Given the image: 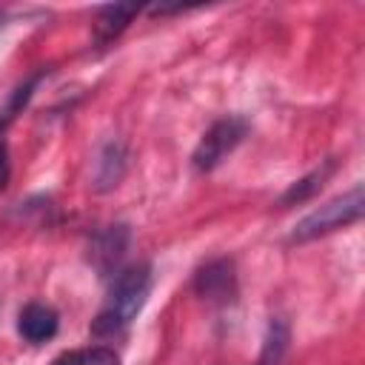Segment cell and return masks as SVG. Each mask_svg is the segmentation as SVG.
<instances>
[{"label": "cell", "mask_w": 365, "mask_h": 365, "mask_svg": "<svg viewBox=\"0 0 365 365\" xmlns=\"http://www.w3.org/2000/svg\"><path fill=\"white\" fill-rule=\"evenodd\" d=\"M334 168H336V163H334V160H325L319 168H314L311 174H305V177H299L297 182H291L288 191L279 197V205L288 208V205H299V202L311 200V197L325 185V180L334 174Z\"/></svg>", "instance_id": "9"}, {"label": "cell", "mask_w": 365, "mask_h": 365, "mask_svg": "<svg viewBox=\"0 0 365 365\" xmlns=\"http://www.w3.org/2000/svg\"><path fill=\"white\" fill-rule=\"evenodd\" d=\"M125 245H128V231L125 225H111L106 231H100L91 242V262L97 271L103 274H117V265L125 254Z\"/></svg>", "instance_id": "6"}, {"label": "cell", "mask_w": 365, "mask_h": 365, "mask_svg": "<svg viewBox=\"0 0 365 365\" xmlns=\"http://www.w3.org/2000/svg\"><path fill=\"white\" fill-rule=\"evenodd\" d=\"M125 163H128V154H125V145L123 143H108L100 157H97V165H94V188L97 191H111L120 185L123 174H125Z\"/></svg>", "instance_id": "8"}, {"label": "cell", "mask_w": 365, "mask_h": 365, "mask_svg": "<svg viewBox=\"0 0 365 365\" xmlns=\"http://www.w3.org/2000/svg\"><path fill=\"white\" fill-rule=\"evenodd\" d=\"M51 365H120V356L108 345H88V348H74L54 356Z\"/></svg>", "instance_id": "10"}, {"label": "cell", "mask_w": 365, "mask_h": 365, "mask_svg": "<svg viewBox=\"0 0 365 365\" xmlns=\"http://www.w3.org/2000/svg\"><path fill=\"white\" fill-rule=\"evenodd\" d=\"M11 165H9V145H6V120H0V191L9 185Z\"/></svg>", "instance_id": "12"}, {"label": "cell", "mask_w": 365, "mask_h": 365, "mask_svg": "<svg viewBox=\"0 0 365 365\" xmlns=\"http://www.w3.org/2000/svg\"><path fill=\"white\" fill-rule=\"evenodd\" d=\"M245 134H248V123H245L242 117H222V120H217V123L200 137V143H197V148H194V157H191L194 168H197V171H211V168H217V165L242 143Z\"/></svg>", "instance_id": "3"}, {"label": "cell", "mask_w": 365, "mask_h": 365, "mask_svg": "<svg viewBox=\"0 0 365 365\" xmlns=\"http://www.w3.org/2000/svg\"><path fill=\"white\" fill-rule=\"evenodd\" d=\"M0 23H3V14H0Z\"/></svg>", "instance_id": "13"}, {"label": "cell", "mask_w": 365, "mask_h": 365, "mask_svg": "<svg viewBox=\"0 0 365 365\" xmlns=\"http://www.w3.org/2000/svg\"><path fill=\"white\" fill-rule=\"evenodd\" d=\"M285 351H288V325L282 319H274L268 325V334H265V342H262L259 365H279Z\"/></svg>", "instance_id": "11"}, {"label": "cell", "mask_w": 365, "mask_h": 365, "mask_svg": "<svg viewBox=\"0 0 365 365\" xmlns=\"http://www.w3.org/2000/svg\"><path fill=\"white\" fill-rule=\"evenodd\" d=\"M140 14V6H131V3H114V6H103L94 17V43L97 46H108L114 43L125 29L128 23Z\"/></svg>", "instance_id": "7"}, {"label": "cell", "mask_w": 365, "mask_h": 365, "mask_svg": "<svg viewBox=\"0 0 365 365\" xmlns=\"http://www.w3.org/2000/svg\"><path fill=\"white\" fill-rule=\"evenodd\" d=\"M362 205H365V200H362V185L356 182V185L348 188L345 194H339V197L328 200L325 205L314 208L311 214H305V217L294 225L291 242H311V240L325 237V234H331V231H336V228H345V225L359 222Z\"/></svg>", "instance_id": "2"}, {"label": "cell", "mask_w": 365, "mask_h": 365, "mask_svg": "<svg viewBox=\"0 0 365 365\" xmlns=\"http://www.w3.org/2000/svg\"><path fill=\"white\" fill-rule=\"evenodd\" d=\"M148 294H151V265L140 262V265H128V268L111 274L108 297L91 322V334L94 336H120L137 319Z\"/></svg>", "instance_id": "1"}, {"label": "cell", "mask_w": 365, "mask_h": 365, "mask_svg": "<svg viewBox=\"0 0 365 365\" xmlns=\"http://www.w3.org/2000/svg\"><path fill=\"white\" fill-rule=\"evenodd\" d=\"M194 291L214 305H228L237 297V274L231 259H211L194 274Z\"/></svg>", "instance_id": "4"}, {"label": "cell", "mask_w": 365, "mask_h": 365, "mask_svg": "<svg viewBox=\"0 0 365 365\" xmlns=\"http://www.w3.org/2000/svg\"><path fill=\"white\" fill-rule=\"evenodd\" d=\"M17 331L26 342L31 345H43L48 339L57 336L60 331V317L51 305H43V302H29L20 317H17Z\"/></svg>", "instance_id": "5"}]
</instances>
